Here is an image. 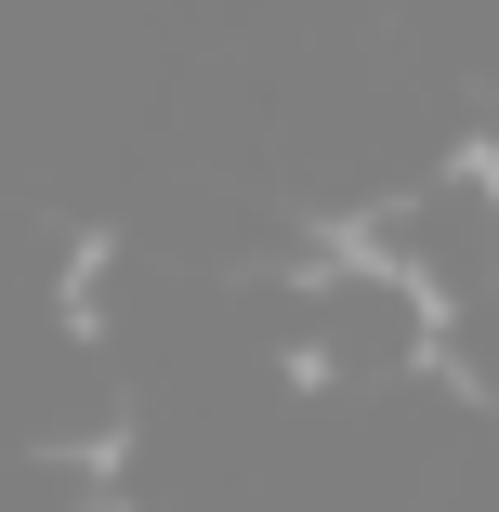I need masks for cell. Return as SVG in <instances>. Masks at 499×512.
<instances>
[{
    "label": "cell",
    "instance_id": "6da1fadb",
    "mask_svg": "<svg viewBox=\"0 0 499 512\" xmlns=\"http://www.w3.org/2000/svg\"><path fill=\"white\" fill-rule=\"evenodd\" d=\"M92 460H66V447H27V460H0V512H92Z\"/></svg>",
    "mask_w": 499,
    "mask_h": 512
}]
</instances>
